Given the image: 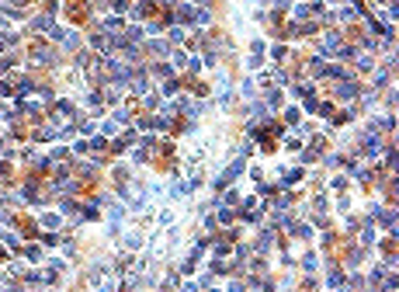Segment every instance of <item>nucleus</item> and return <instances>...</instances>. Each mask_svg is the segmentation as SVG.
Here are the masks:
<instances>
[{
    "label": "nucleus",
    "instance_id": "1",
    "mask_svg": "<svg viewBox=\"0 0 399 292\" xmlns=\"http://www.w3.org/2000/svg\"><path fill=\"white\" fill-rule=\"evenodd\" d=\"M66 14H70L73 24H84L87 21V4L84 0H66Z\"/></svg>",
    "mask_w": 399,
    "mask_h": 292
}]
</instances>
